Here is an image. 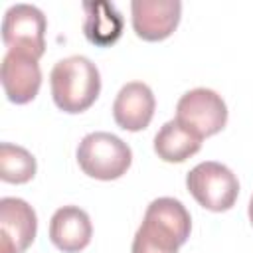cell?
Returning <instances> with one entry per match:
<instances>
[{
  "instance_id": "6da1fadb",
  "label": "cell",
  "mask_w": 253,
  "mask_h": 253,
  "mask_svg": "<svg viewBox=\"0 0 253 253\" xmlns=\"http://www.w3.org/2000/svg\"><path fill=\"white\" fill-rule=\"evenodd\" d=\"M192 217L176 198H156L148 204L132 239V253H178L190 237Z\"/></svg>"
},
{
  "instance_id": "4fadbf2b",
  "label": "cell",
  "mask_w": 253,
  "mask_h": 253,
  "mask_svg": "<svg viewBox=\"0 0 253 253\" xmlns=\"http://www.w3.org/2000/svg\"><path fill=\"white\" fill-rule=\"evenodd\" d=\"M85 38L95 45H111L123 34V18L109 2H87L85 6Z\"/></svg>"
},
{
  "instance_id": "277c9868",
  "label": "cell",
  "mask_w": 253,
  "mask_h": 253,
  "mask_svg": "<svg viewBox=\"0 0 253 253\" xmlns=\"http://www.w3.org/2000/svg\"><path fill=\"white\" fill-rule=\"evenodd\" d=\"M186 188L194 200L210 211H227L239 196L237 176L221 162L206 160L196 164L186 176Z\"/></svg>"
},
{
  "instance_id": "30bf717a",
  "label": "cell",
  "mask_w": 253,
  "mask_h": 253,
  "mask_svg": "<svg viewBox=\"0 0 253 253\" xmlns=\"http://www.w3.org/2000/svg\"><path fill=\"white\" fill-rule=\"evenodd\" d=\"M156 99L152 89L142 81H130L121 87L113 103L115 123L130 132L144 130L154 117Z\"/></svg>"
},
{
  "instance_id": "7c38bea8",
  "label": "cell",
  "mask_w": 253,
  "mask_h": 253,
  "mask_svg": "<svg viewBox=\"0 0 253 253\" xmlns=\"http://www.w3.org/2000/svg\"><path fill=\"white\" fill-rule=\"evenodd\" d=\"M202 148V138L176 119L164 123L154 136V152L164 162H184Z\"/></svg>"
},
{
  "instance_id": "8fae6325",
  "label": "cell",
  "mask_w": 253,
  "mask_h": 253,
  "mask_svg": "<svg viewBox=\"0 0 253 253\" xmlns=\"http://www.w3.org/2000/svg\"><path fill=\"white\" fill-rule=\"evenodd\" d=\"M93 235V225L79 206H63L49 219V239L63 253L83 251Z\"/></svg>"
},
{
  "instance_id": "ba28073f",
  "label": "cell",
  "mask_w": 253,
  "mask_h": 253,
  "mask_svg": "<svg viewBox=\"0 0 253 253\" xmlns=\"http://www.w3.org/2000/svg\"><path fill=\"white\" fill-rule=\"evenodd\" d=\"M182 4L178 0H134L130 16L134 34L144 42L166 40L180 22Z\"/></svg>"
},
{
  "instance_id": "8992f818",
  "label": "cell",
  "mask_w": 253,
  "mask_h": 253,
  "mask_svg": "<svg viewBox=\"0 0 253 253\" xmlns=\"http://www.w3.org/2000/svg\"><path fill=\"white\" fill-rule=\"evenodd\" d=\"M176 121L204 140L206 136L217 134L225 126L227 107L221 95L213 89L196 87L180 97L176 105Z\"/></svg>"
},
{
  "instance_id": "5bb4252c",
  "label": "cell",
  "mask_w": 253,
  "mask_h": 253,
  "mask_svg": "<svg viewBox=\"0 0 253 253\" xmlns=\"http://www.w3.org/2000/svg\"><path fill=\"white\" fill-rule=\"evenodd\" d=\"M38 164L32 152L26 148L2 142L0 144V178L8 184H26L36 176Z\"/></svg>"
},
{
  "instance_id": "9a60e30c",
  "label": "cell",
  "mask_w": 253,
  "mask_h": 253,
  "mask_svg": "<svg viewBox=\"0 0 253 253\" xmlns=\"http://www.w3.org/2000/svg\"><path fill=\"white\" fill-rule=\"evenodd\" d=\"M247 213H249V221H251V225H253V194H251V200H249V210H247Z\"/></svg>"
},
{
  "instance_id": "9c48e42d",
  "label": "cell",
  "mask_w": 253,
  "mask_h": 253,
  "mask_svg": "<svg viewBox=\"0 0 253 253\" xmlns=\"http://www.w3.org/2000/svg\"><path fill=\"white\" fill-rule=\"evenodd\" d=\"M0 79L10 103L26 105L36 99L42 87V69L38 59L20 51H8L0 65Z\"/></svg>"
},
{
  "instance_id": "7a4b0ae2",
  "label": "cell",
  "mask_w": 253,
  "mask_h": 253,
  "mask_svg": "<svg viewBox=\"0 0 253 253\" xmlns=\"http://www.w3.org/2000/svg\"><path fill=\"white\" fill-rule=\"evenodd\" d=\"M51 97L57 109L69 115L87 111L101 93V73L85 55L59 59L49 73Z\"/></svg>"
},
{
  "instance_id": "52a82bcc",
  "label": "cell",
  "mask_w": 253,
  "mask_h": 253,
  "mask_svg": "<svg viewBox=\"0 0 253 253\" xmlns=\"http://www.w3.org/2000/svg\"><path fill=\"white\" fill-rule=\"evenodd\" d=\"M36 231L38 217L26 200L12 196L0 200V253H24Z\"/></svg>"
},
{
  "instance_id": "3957f363",
  "label": "cell",
  "mask_w": 253,
  "mask_h": 253,
  "mask_svg": "<svg viewBox=\"0 0 253 253\" xmlns=\"http://www.w3.org/2000/svg\"><path fill=\"white\" fill-rule=\"evenodd\" d=\"M77 162L83 174L95 180H117L130 168V146L113 132L97 130L81 138L77 146Z\"/></svg>"
},
{
  "instance_id": "5b68a950",
  "label": "cell",
  "mask_w": 253,
  "mask_h": 253,
  "mask_svg": "<svg viewBox=\"0 0 253 253\" xmlns=\"http://www.w3.org/2000/svg\"><path fill=\"white\" fill-rule=\"evenodd\" d=\"M47 20L43 12L32 4H14L2 20V42L8 51H20L40 59L45 51Z\"/></svg>"
}]
</instances>
